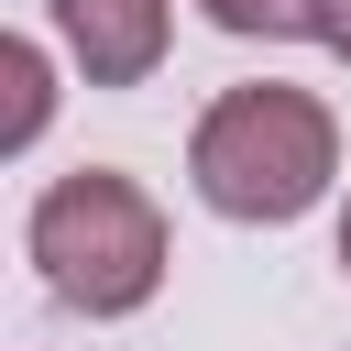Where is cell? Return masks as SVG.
<instances>
[{
	"label": "cell",
	"instance_id": "6da1fadb",
	"mask_svg": "<svg viewBox=\"0 0 351 351\" xmlns=\"http://www.w3.org/2000/svg\"><path fill=\"white\" fill-rule=\"evenodd\" d=\"M186 176L219 219H252V230H285L329 197L340 176V121L318 88H285V77H252V88H219L186 132Z\"/></svg>",
	"mask_w": 351,
	"mask_h": 351
},
{
	"label": "cell",
	"instance_id": "7a4b0ae2",
	"mask_svg": "<svg viewBox=\"0 0 351 351\" xmlns=\"http://www.w3.org/2000/svg\"><path fill=\"white\" fill-rule=\"evenodd\" d=\"M22 252L44 263V296L77 307V318H132L154 307L165 285V208L143 197V176L121 165H77L33 197L22 219Z\"/></svg>",
	"mask_w": 351,
	"mask_h": 351
},
{
	"label": "cell",
	"instance_id": "3957f363",
	"mask_svg": "<svg viewBox=\"0 0 351 351\" xmlns=\"http://www.w3.org/2000/svg\"><path fill=\"white\" fill-rule=\"evenodd\" d=\"M55 33H66V55H77L88 88H143L165 66L176 0H55Z\"/></svg>",
	"mask_w": 351,
	"mask_h": 351
},
{
	"label": "cell",
	"instance_id": "277c9868",
	"mask_svg": "<svg viewBox=\"0 0 351 351\" xmlns=\"http://www.w3.org/2000/svg\"><path fill=\"white\" fill-rule=\"evenodd\" d=\"M0 77H11V121H0V143L33 154V143H44V110H55V66H44V44L11 33V44H0Z\"/></svg>",
	"mask_w": 351,
	"mask_h": 351
},
{
	"label": "cell",
	"instance_id": "5b68a950",
	"mask_svg": "<svg viewBox=\"0 0 351 351\" xmlns=\"http://www.w3.org/2000/svg\"><path fill=\"white\" fill-rule=\"evenodd\" d=\"M197 11L241 44H318L329 33V0H197Z\"/></svg>",
	"mask_w": 351,
	"mask_h": 351
},
{
	"label": "cell",
	"instance_id": "8992f818",
	"mask_svg": "<svg viewBox=\"0 0 351 351\" xmlns=\"http://www.w3.org/2000/svg\"><path fill=\"white\" fill-rule=\"evenodd\" d=\"M318 44H329V55L351 66V0H329V33H318Z\"/></svg>",
	"mask_w": 351,
	"mask_h": 351
},
{
	"label": "cell",
	"instance_id": "52a82bcc",
	"mask_svg": "<svg viewBox=\"0 0 351 351\" xmlns=\"http://www.w3.org/2000/svg\"><path fill=\"white\" fill-rule=\"evenodd\" d=\"M340 263H351V208H340Z\"/></svg>",
	"mask_w": 351,
	"mask_h": 351
}]
</instances>
